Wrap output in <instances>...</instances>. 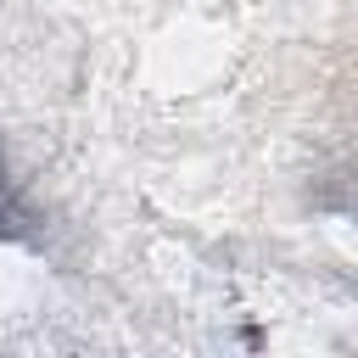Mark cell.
Instances as JSON below:
<instances>
[{"label":"cell","instance_id":"1","mask_svg":"<svg viewBox=\"0 0 358 358\" xmlns=\"http://www.w3.org/2000/svg\"><path fill=\"white\" fill-rule=\"evenodd\" d=\"M11 218H17V207H11V196H6V173H0V235H11Z\"/></svg>","mask_w":358,"mask_h":358}]
</instances>
